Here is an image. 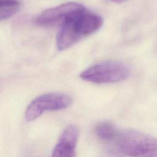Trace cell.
I'll return each instance as SVG.
<instances>
[{"instance_id": "1", "label": "cell", "mask_w": 157, "mask_h": 157, "mask_svg": "<svg viewBox=\"0 0 157 157\" xmlns=\"http://www.w3.org/2000/svg\"><path fill=\"white\" fill-rule=\"evenodd\" d=\"M102 18L99 15L86 10L62 26L56 36V47L63 51L72 47L82 37L88 36L102 26Z\"/></svg>"}, {"instance_id": "2", "label": "cell", "mask_w": 157, "mask_h": 157, "mask_svg": "<svg viewBox=\"0 0 157 157\" xmlns=\"http://www.w3.org/2000/svg\"><path fill=\"white\" fill-rule=\"evenodd\" d=\"M117 147L130 157H157V138L134 129L118 131Z\"/></svg>"}, {"instance_id": "3", "label": "cell", "mask_w": 157, "mask_h": 157, "mask_svg": "<svg viewBox=\"0 0 157 157\" xmlns=\"http://www.w3.org/2000/svg\"><path fill=\"white\" fill-rule=\"evenodd\" d=\"M129 72L128 67L122 63L104 61L86 68L81 72L80 77L94 83H111L124 80Z\"/></svg>"}, {"instance_id": "4", "label": "cell", "mask_w": 157, "mask_h": 157, "mask_svg": "<svg viewBox=\"0 0 157 157\" xmlns=\"http://www.w3.org/2000/svg\"><path fill=\"white\" fill-rule=\"evenodd\" d=\"M72 103V98L61 93H48L34 99L28 105L25 117L27 121H33L45 111L60 110L69 107Z\"/></svg>"}, {"instance_id": "5", "label": "cell", "mask_w": 157, "mask_h": 157, "mask_svg": "<svg viewBox=\"0 0 157 157\" xmlns=\"http://www.w3.org/2000/svg\"><path fill=\"white\" fill-rule=\"evenodd\" d=\"M85 10L80 4L67 2L45 10L37 17L36 23L43 27H61Z\"/></svg>"}, {"instance_id": "6", "label": "cell", "mask_w": 157, "mask_h": 157, "mask_svg": "<svg viewBox=\"0 0 157 157\" xmlns=\"http://www.w3.org/2000/svg\"><path fill=\"white\" fill-rule=\"evenodd\" d=\"M79 129L74 124L67 126L60 135L50 157H76Z\"/></svg>"}, {"instance_id": "7", "label": "cell", "mask_w": 157, "mask_h": 157, "mask_svg": "<svg viewBox=\"0 0 157 157\" xmlns=\"http://www.w3.org/2000/svg\"><path fill=\"white\" fill-rule=\"evenodd\" d=\"M94 132L100 139L104 141H111L116 139L118 131L112 123L108 121H101L96 124Z\"/></svg>"}, {"instance_id": "8", "label": "cell", "mask_w": 157, "mask_h": 157, "mask_svg": "<svg viewBox=\"0 0 157 157\" xmlns=\"http://www.w3.org/2000/svg\"><path fill=\"white\" fill-rule=\"evenodd\" d=\"M20 2L18 0H0V20H7L18 10Z\"/></svg>"}, {"instance_id": "9", "label": "cell", "mask_w": 157, "mask_h": 157, "mask_svg": "<svg viewBox=\"0 0 157 157\" xmlns=\"http://www.w3.org/2000/svg\"><path fill=\"white\" fill-rule=\"evenodd\" d=\"M111 1H113V2H117V3H121V2H123L124 1H126V0H111Z\"/></svg>"}]
</instances>
